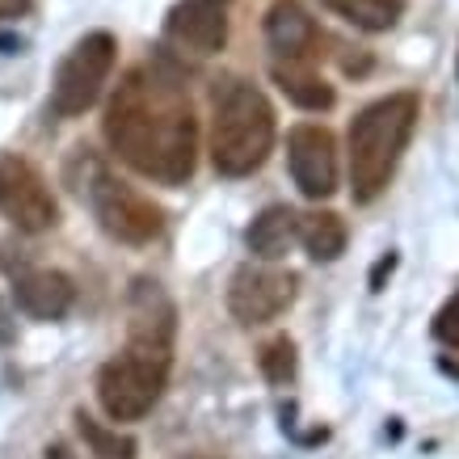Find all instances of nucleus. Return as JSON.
Listing matches in <instances>:
<instances>
[{
  "mask_svg": "<svg viewBox=\"0 0 459 459\" xmlns=\"http://www.w3.org/2000/svg\"><path fill=\"white\" fill-rule=\"evenodd\" d=\"M106 140L140 178L181 186L198 160V118L190 93L165 59L131 68L106 106Z\"/></svg>",
  "mask_w": 459,
  "mask_h": 459,
  "instance_id": "f257e3e1",
  "label": "nucleus"
},
{
  "mask_svg": "<svg viewBox=\"0 0 459 459\" xmlns=\"http://www.w3.org/2000/svg\"><path fill=\"white\" fill-rule=\"evenodd\" d=\"M173 304L156 282H140L131 342L114 354L98 376V401L110 421H140L165 396L169 367H173Z\"/></svg>",
  "mask_w": 459,
  "mask_h": 459,
  "instance_id": "f03ea898",
  "label": "nucleus"
},
{
  "mask_svg": "<svg viewBox=\"0 0 459 459\" xmlns=\"http://www.w3.org/2000/svg\"><path fill=\"white\" fill-rule=\"evenodd\" d=\"M274 152V106L257 84L223 76L211 89V165L223 178H249Z\"/></svg>",
  "mask_w": 459,
  "mask_h": 459,
  "instance_id": "7ed1b4c3",
  "label": "nucleus"
},
{
  "mask_svg": "<svg viewBox=\"0 0 459 459\" xmlns=\"http://www.w3.org/2000/svg\"><path fill=\"white\" fill-rule=\"evenodd\" d=\"M418 118L421 98L409 89L371 101L354 118V126H350V195H354V203H376L388 190L392 173L413 140Z\"/></svg>",
  "mask_w": 459,
  "mask_h": 459,
  "instance_id": "20e7f679",
  "label": "nucleus"
},
{
  "mask_svg": "<svg viewBox=\"0 0 459 459\" xmlns=\"http://www.w3.org/2000/svg\"><path fill=\"white\" fill-rule=\"evenodd\" d=\"M81 195L89 198V207H93L101 228L114 240H123V245H148V240L165 232V211L156 207L148 195H140L135 186L114 178L98 156H84Z\"/></svg>",
  "mask_w": 459,
  "mask_h": 459,
  "instance_id": "39448f33",
  "label": "nucleus"
},
{
  "mask_svg": "<svg viewBox=\"0 0 459 459\" xmlns=\"http://www.w3.org/2000/svg\"><path fill=\"white\" fill-rule=\"evenodd\" d=\"M114 59H118L114 34H106V30L84 34L68 56H64V64H59V72H56L51 110H56L59 118H81L84 110H93L101 98V89H106V81H110Z\"/></svg>",
  "mask_w": 459,
  "mask_h": 459,
  "instance_id": "423d86ee",
  "label": "nucleus"
},
{
  "mask_svg": "<svg viewBox=\"0 0 459 459\" xmlns=\"http://www.w3.org/2000/svg\"><path fill=\"white\" fill-rule=\"evenodd\" d=\"M0 215L17 232H47L59 220V203L51 186L26 156H0Z\"/></svg>",
  "mask_w": 459,
  "mask_h": 459,
  "instance_id": "0eeeda50",
  "label": "nucleus"
},
{
  "mask_svg": "<svg viewBox=\"0 0 459 459\" xmlns=\"http://www.w3.org/2000/svg\"><path fill=\"white\" fill-rule=\"evenodd\" d=\"M295 279L291 270H274V265H240L232 282H228V312L237 325H270L295 304Z\"/></svg>",
  "mask_w": 459,
  "mask_h": 459,
  "instance_id": "6e6552de",
  "label": "nucleus"
},
{
  "mask_svg": "<svg viewBox=\"0 0 459 459\" xmlns=\"http://www.w3.org/2000/svg\"><path fill=\"white\" fill-rule=\"evenodd\" d=\"M287 165L304 198H329L337 190V140L329 126L299 123L287 135Z\"/></svg>",
  "mask_w": 459,
  "mask_h": 459,
  "instance_id": "1a4fd4ad",
  "label": "nucleus"
},
{
  "mask_svg": "<svg viewBox=\"0 0 459 459\" xmlns=\"http://www.w3.org/2000/svg\"><path fill=\"white\" fill-rule=\"evenodd\" d=\"M228 4L232 0H178L169 9L165 39L186 56H220L228 42Z\"/></svg>",
  "mask_w": 459,
  "mask_h": 459,
  "instance_id": "9d476101",
  "label": "nucleus"
},
{
  "mask_svg": "<svg viewBox=\"0 0 459 459\" xmlns=\"http://www.w3.org/2000/svg\"><path fill=\"white\" fill-rule=\"evenodd\" d=\"M265 42L274 59H312L320 56V26L299 0H274L265 9Z\"/></svg>",
  "mask_w": 459,
  "mask_h": 459,
  "instance_id": "9b49d317",
  "label": "nucleus"
},
{
  "mask_svg": "<svg viewBox=\"0 0 459 459\" xmlns=\"http://www.w3.org/2000/svg\"><path fill=\"white\" fill-rule=\"evenodd\" d=\"M13 299L17 307L34 320H59L76 299V287L64 270H47V265H26L13 274Z\"/></svg>",
  "mask_w": 459,
  "mask_h": 459,
  "instance_id": "f8f14e48",
  "label": "nucleus"
},
{
  "mask_svg": "<svg viewBox=\"0 0 459 459\" xmlns=\"http://www.w3.org/2000/svg\"><path fill=\"white\" fill-rule=\"evenodd\" d=\"M270 72H274V84L287 93V101H295L299 110H333V84L320 76L312 59H274Z\"/></svg>",
  "mask_w": 459,
  "mask_h": 459,
  "instance_id": "ddd939ff",
  "label": "nucleus"
},
{
  "mask_svg": "<svg viewBox=\"0 0 459 459\" xmlns=\"http://www.w3.org/2000/svg\"><path fill=\"white\" fill-rule=\"evenodd\" d=\"M295 237L307 249L312 262H337L346 253V223L333 211H307L295 215Z\"/></svg>",
  "mask_w": 459,
  "mask_h": 459,
  "instance_id": "4468645a",
  "label": "nucleus"
},
{
  "mask_svg": "<svg viewBox=\"0 0 459 459\" xmlns=\"http://www.w3.org/2000/svg\"><path fill=\"white\" fill-rule=\"evenodd\" d=\"M291 240H295V211L291 207H265L262 215L249 223V232H245L249 253L262 257V262H279L282 253L291 249Z\"/></svg>",
  "mask_w": 459,
  "mask_h": 459,
  "instance_id": "2eb2a0df",
  "label": "nucleus"
},
{
  "mask_svg": "<svg viewBox=\"0 0 459 459\" xmlns=\"http://www.w3.org/2000/svg\"><path fill=\"white\" fill-rule=\"evenodd\" d=\"M325 9H333L342 22H350L354 30H367V34H379V30H392L404 13V0H320Z\"/></svg>",
  "mask_w": 459,
  "mask_h": 459,
  "instance_id": "dca6fc26",
  "label": "nucleus"
},
{
  "mask_svg": "<svg viewBox=\"0 0 459 459\" xmlns=\"http://www.w3.org/2000/svg\"><path fill=\"white\" fill-rule=\"evenodd\" d=\"M76 430H81V438L89 443V451L98 459H135V438H126L118 430H106L89 413H76Z\"/></svg>",
  "mask_w": 459,
  "mask_h": 459,
  "instance_id": "f3484780",
  "label": "nucleus"
},
{
  "mask_svg": "<svg viewBox=\"0 0 459 459\" xmlns=\"http://www.w3.org/2000/svg\"><path fill=\"white\" fill-rule=\"evenodd\" d=\"M257 367L270 384H291L295 379V342L287 333L270 337L262 350H257Z\"/></svg>",
  "mask_w": 459,
  "mask_h": 459,
  "instance_id": "a211bd4d",
  "label": "nucleus"
},
{
  "mask_svg": "<svg viewBox=\"0 0 459 459\" xmlns=\"http://www.w3.org/2000/svg\"><path fill=\"white\" fill-rule=\"evenodd\" d=\"M434 333H438V342H446V346L459 350V295H451V299L438 307V316H434Z\"/></svg>",
  "mask_w": 459,
  "mask_h": 459,
  "instance_id": "6ab92c4d",
  "label": "nucleus"
},
{
  "mask_svg": "<svg viewBox=\"0 0 459 459\" xmlns=\"http://www.w3.org/2000/svg\"><path fill=\"white\" fill-rule=\"evenodd\" d=\"M30 9V0H0V22H13Z\"/></svg>",
  "mask_w": 459,
  "mask_h": 459,
  "instance_id": "aec40b11",
  "label": "nucleus"
},
{
  "mask_svg": "<svg viewBox=\"0 0 459 459\" xmlns=\"http://www.w3.org/2000/svg\"><path fill=\"white\" fill-rule=\"evenodd\" d=\"M392 265H396V253H388V257L376 265V274H371V287H376V291L384 287V274H392Z\"/></svg>",
  "mask_w": 459,
  "mask_h": 459,
  "instance_id": "412c9836",
  "label": "nucleus"
},
{
  "mask_svg": "<svg viewBox=\"0 0 459 459\" xmlns=\"http://www.w3.org/2000/svg\"><path fill=\"white\" fill-rule=\"evenodd\" d=\"M47 459H76V455H72L68 446H51V451H47Z\"/></svg>",
  "mask_w": 459,
  "mask_h": 459,
  "instance_id": "4be33fe9",
  "label": "nucleus"
},
{
  "mask_svg": "<svg viewBox=\"0 0 459 459\" xmlns=\"http://www.w3.org/2000/svg\"><path fill=\"white\" fill-rule=\"evenodd\" d=\"M186 459H215V455H186Z\"/></svg>",
  "mask_w": 459,
  "mask_h": 459,
  "instance_id": "5701e85b",
  "label": "nucleus"
}]
</instances>
